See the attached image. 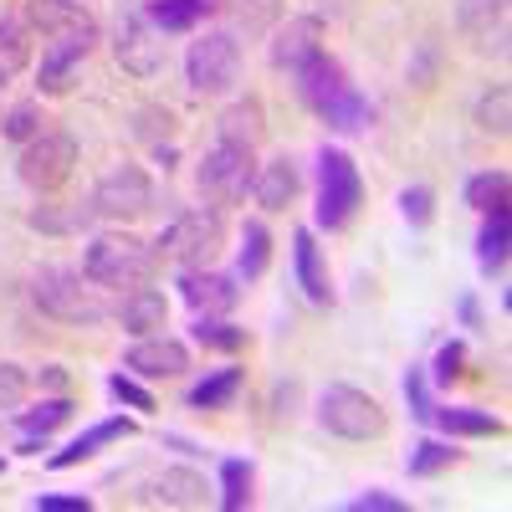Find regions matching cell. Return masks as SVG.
Masks as SVG:
<instances>
[{"mask_svg": "<svg viewBox=\"0 0 512 512\" xmlns=\"http://www.w3.org/2000/svg\"><path fill=\"white\" fill-rule=\"evenodd\" d=\"M292 77H297V98H303V103L333 128V134H359V128L369 123L364 93H354L349 72L338 67L328 52H318L313 62H303Z\"/></svg>", "mask_w": 512, "mask_h": 512, "instance_id": "6da1fadb", "label": "cell"}, {"mask_svg": "<svg viewBox=\"0 0 512 512\" xmlns=\"http://www.w3.org/2000/svg\"><path fill=\"white\" fill-rule=\"evenodd\" d=\"M103 292L108 287H98L82 267H41L36 282H31L36 308L57 323H77V328H93V323L113 318V303Z\"/></svg>", "mask_w": 512, "mask_h": 512, "instance_id": "7a4b0ae2", "label": "cell"}, {"mask_svg": "<svg viewBox=\"0 0 512 512\" xmlns=\"http://www.w3.org/2000/svg\"><path fill=\"white\" fill-rule=\"evenodd\" d=\"M82 272H88L98 287H113V292H134L144 282H154L159 272V251L128 231H108V236H93L88 251H82Z\"/></svg>", "mask_w": 512, "mask_h": 512, "instance_id": "3957f363", "label": "cell"}, {"mask_svg": "<svg viewBox=\"0 0 512 512\" xmlns=\"http://www.w3.org/2000/svg\"><path fill=\"white\" fill-rule=\"evenodd\" d=\"M226 246V210L221 205H190L185 216L169 221V231L154 241L159 256H175L185 272H205L216 267V256Z\"/></svg>", "mask_w": 512, "mask_h": 512, "instance_id": "277c9868", "label": "cell"}, {"mask_svg": "<svg viewBox=\"0 0 512 512\" xmlns=\"http://www.w3.org/2000/svg\"><path fill=\"white\" fill-rule=\"evenodd\" d=\"M364 205V180L359 164L344 149H323L318 154V226L323 231H344Z\"/></svg>", "mask_w": 512, "mask_h": 512, "instance_id": "5b68a950", "label": "cell"}, {"mask_svg": "<svg viewBox=\"0 0 512 512\" xmlns=\"http://www.w3.org/2000/svg\"><path fill=\"white\" fill-rule=\"evenodd\" d=\"M318 420L328 425L333 436L344 441H374L390 431V415H384V405L364 390H354V384H328L323 400H318Z\"/></svg>", "mask_w": 512, "mask_h": 512, "instance_id": "8992f818", "label": "cell"}, {"mask_svg": "<svg viewBox=\"0 0 512 512\" xmlns=\"http://www.w3.org/2000/svg\"><path fill=\"white\" fill-rule=\"evenodd\" d=\"M256 180V149H241V144H210L200 169H195V185L210 205H241L246 190Z\"/></svg>", "mask_w": 512, "mask_h": 512, "instance_id": "52a82bcc", "label": "cell"}, {"mask_svg": "<svg viewBox=\"0 0 512 512\" xmlns=\"http://www.w3.org/2000/svg\"><path fill=\"white\" fill-rule=\"evenodd\" d=\"M72 169H77V139L62 134V128H41L36 139H26L21 159H16V175L36 190V195H47V190H62L72 180Z\"/></svg>", "mask_w": 512, "mask_h": 512, "instance_id": "ba28073f", "label": "cell"}, {"mask_svg": "<svg viewBox=\"0 0 512 512\" xmlns=\"http://www.w3.org/2000/svg\"><path fill=\"white\" fill-rule=\"evenodd\" d=\"M185 77H190V93H200V98L231 93V82L241 77V41L231 31L200 36L195 47L185 52Z\"/></svg>", "mask_w": 512, "mask_h": 512, "instance_id": "9c48e42d", "label": "cell"}, {"mask_svg": "<svg viewBox=\"0 0 512 512\" xmlns=\"http://www.w3.org/2000/svg\"><path fill=\"white\" fill-rule=\"evenodd\" d=\"M149 205H154V180L139 164H113L93 190V216H108V221H139L149 216Z\"/></svg>", "mask_w": 512, "mask_h": 512, "instance_id": "30bf717a", "label": "cell"}, {"mask_svg": "<svg viewBox=\"0 0 512 512\" xmlns=\"http://www.w3.org/2000/svg\"><path fill=\"white\" fill-rule=\"evenodd\" d=\"M113 52H118V67H123V72L154 77V72H164V31L149 21V11H128V16L118 21Z\"/></svg>", "mask_w": 512, "mask_h": 512, "instance_id": "8fae6325", "label": "cell"}, {"mask_svg": "<svg viewBox=\"0 0 512 512\" xmlns=\"http://www.w3.org/2000/svg\"><path fill=\"white\" fill-rule=\"evenodd\" d=\"M21 16L47 41H88V47H98V21L82 0H26Z\"/></svg>", "mask_w": 512, "mask_h": 512, "instance_id": "7c38bea8", "label": "cell"}, {"mask_svg": "<svg viewBox=\"0 0 512 512\" xmlns=\"http://www.w3.org/2000/svg\"><path fill=\"white\" fill-rule=\"evenodd\" d=\"M123 369H134L144 379H180L190 369V349L180 344V338L149 333V338H139V344L123 354Z\"/></svg>", "mask_w": 512, "mask_h": 512, "instance_id": "4fadbf2b", "label": "cell"}, {"mask_svg": "<svg viewBox=\"0 0 512 512\" xmlns=\"http://www.w3.org/2000/svg\"><path fill=\"white\" fill-rule=\"evenodd\" d=\"M456 26H461V36H472L482 52H507V0H461Z\"/></svg>", "mask_w": 512, "mask_h": 512, "instance_id": "5bb4252c", "label": "cell"}, {"mask_svg": "<svg viewBox=\"0 0 512 512\" xmlns=\"http://www.w3.org/2000/svg\"><path fill=\"white\" fill-rule=\"evenodd\" d=\"M323 52V21L318 16H297L272 36V67L277 72H297L303 62H313Z\"/></svg>", "mask_w": 512, "mask_h": 512, "instance_id": "9a60e30c", "label": "cell"}, {"mask_svg": "<svg viewBox=\"0 0 512 512\" xmlns=\"http://www.w3.org/2000/svg\"><path fill=\"white\" fill-rule=\"evenodd\" d=\"M180 297L200 313V318H216V313H231L241 303V287L236 277H221V272H180Z\"/></svg>", "mask_w": 512, "mask_h": 512, "instance_id": "2e32d148", "label": "cell"}, {"mask_svg": "<svg viewBox=\"0 0 512 512\" xmlns=\"http://www.w3.org/2000/svg\"><path fill=\"white\" fill-rule=\"evenodd\" d=\"M93 47L88 41H47V52H41V72H36V88L47 98H67L72 82H77V67Z\"/></svg>", "mask_w": 512, "mask_h": 512, "instance_id": "e0dca14e", "label": "cell"}, {"mask_svg": "<svg viewBox=\"0 0 512 512\" xmlns=\"http://www.w3.org/2000/svg\"><path fill=\"white\" fill-rule=\"evenodd\" d=\"M262 134H267V108H262V98H236V103H226L221 108V118H216V144H241V149H256L262 144Z\"/></svg>", "mask_w": 512, "mask_h": 512, "instance_id": "ac0fdd59", "label": "cell"}, {"mask_svg": "<svg viewBox=\"0 0 512 512\" xmlns=\"http://www.w3.org/2000/svg\"><path fill=\"white\" fill-rule=\"evenodd\" d=\"M128 436H139V420H134V415H108V420H98V425H93V431H82L72 446H62V451L52 456V466H57V472H67V466L88 461V456H98L103 446L128 441Z\"/></svg>", "mask_w": 512, "mask_h": 512, "instance_id": "d6986e66", "label": "cell"}, {"mask_svg": "<svg viewBox=\"0 0 512 512\" xmlns=\"http://www.w3.org/2000/svg\"><path fill=\"white\" fill-rule=\"evenodd\" d=\"M297 190H303V175H297V164L287 154L256 164V180H251V195L262 210H287L297 200Z\"/></svg>", "mask_w": 512, "mask_h": 512, "instance_id": "ffe728a7", "label": "cell"}, {"mask_svg": "<svg viewBox=\"0 0 512 512\" xmlns=\"http://www.w3.org/2000/svg\"><path fill=\"white\" fill-rule=\"evenodd\" d=\"M113 318L123 323V333H134V338H149V333H159L164 328V318H169V303H164V292L159 287H134V292H123V303L113 308Z\"/></svg>", "mask_w": 512, "mask_h": 512, "instance_id": "44dd1931", "label": "cell"}, {"mask_svg": "<svg viewBox=\"0 0 512 512\" xmlns=\"http://www.w3.org/2000/svg\"><path fill=\"white\" fill-rule=\"evenodd\" d=\"M292 262H297V287L308 292V303L328 308L333 303V287H328V262H323V246L313 241V231H297L292 236Z\"/></svg>", "mask_w": 512, "mask_h": 512, "instance_id": "7402d4cb", "label": "cell"}, {"mask_svg": "<svg viewBox=\"0 0 512 512\" xmlns=\"http://www.w3.org/2000/svg\"><path fill=\"white\" fill-rule=\"evenodd\" d=\"M205 477L195 472V466H169V472H159L149 482V502L159 507H205Z\"/></svg>", "mask_w": 512, "mask_h": 512, "instance_id": "603a6c76", "label": "cell"}, {"mask_svg": "<svg viewBox=\"0 0 512 512\" xmlns=\"http://www.w3.org/2000/svg\"><path fill=\"white\" fill-rule=\"evenodd\" d=\"M144 11L159 31H195L200 21H210L221 11V0H149Z\"/></svg>", "mask_w": 512, "mask_h": 512, "instance_id": "cb8c5ba5", "label": "cell"}, {"mask_svg": "<svg viewBox=\"0 0 512 512\" xmlns=\"http://www.w3.org/2000/svg\"><path fill=\"white\" fill-rule=\"evenodd\" d=\"M431 420L441 425L446 436H472V441H482V436H502V420H497L492 410H477V405H436Z\"/></svg>", "mask_w": 512, "mask_h": 512, "instance_id": "d4e9b609", "label": "cell"}, {"mask_svg": "<svg viewBox=\"0 0 512 512\" xmlns=\"http://www.w3.org/2000/svg\"><path fill=\"white\" fill-rule=\"evenodd\" d=\"M26 67H31V26L26 16H6L0 21V88L11 77H21Z\"/></svg>", "mask_w": 512, "mask_h": 512, "instance_id": "484cf974", "label": "cell"}, {"mask_svg": "<svg viewBox=\"0 0 512 512\" xmlns=\"http://www.w3.org/2000/svg\"><path fill=\"white\" fill-rule=\"evenodd\" d=\"M241 384H246L241 369H216V374H205L195 390L185 395V405L190 410H231L236 395H241Z\"/></svg>", "mask_w": 512, "mask_h": 512, "instance_id": "4316f807", "label": "cell"}, {"mask_svg": "<svg viewBox=\"0 0 512 512\" xmlns=\"http://www.w3.org/2000/svg\"><path fill=\"white\" fill-rule=\"evenodd\" d=\"M267 262H272V236H267V226L262 221H246L241 226V262H236V277L241 282H256L267 272Z\"/></svg>", "mask_w": 512, "mask_h": 512, "instance_id": "83f0119b", "label": "cell"}, {"mask_svg": "<svg viewBox=\"0 0 512 512\" xmlns=\"http://www.w3.org/2000/svg\"><path fill=\"white\" fill-rule=\"evenodd\" d=\"M26 436H52L57 425H67L72 420V395H52V400H41V405H31V410H16L11 415Z\"/></svg>", "mask_w": 512, "mask_h": 512, "instance_id": "f1b7e54d", "label": "cell"}, {"mask_svg": "<svg viewBox=\"0 0 512 512\" xmlns=\"http://www.w3.org/2000/svg\"><path fill=\"white\" fill-rule=\"evenodd\" d=\"M507 236H512V226H507V210H487V226H482V236H477V256H482V272H502L507 267Z\"/></svg>", "mask_w": 512, "mask_h": 512, "instance_id": "f546056e", "label": "cell"}, {"mask_svg": "<svg viewBox=\"0 0 512 512\" xmlns=\"http://www.w3.org/2000/svg\"><path fill=\"white\" fill-rule=\"evenodd\" d=\"M466 205L472 210H507V175L502 169H487V175H472L466 180Z\"/></svg>", "mask_w": 512, "mask_h": 512, "instance_id": "4dcf8cb0", "label": "cell"}, {"mask_svg": "<svg viewBox=\"0 0 512 512\" xmlns=\"http://www.w3.org/2000/svg\"><path fill=\"white\" fill-rule=\"evenodd\" d=\"M246 502H251V461L231 456V461H221V507L241 512Z\"/></svg>", "mask_w": 512, "mask_h": 512, "instance_id": "1f68e13d", "label": "cell"}, {"mask_svg": "<svg viewBox=\"0 0 512 512\" xmlns=\"http://www.w3.org/2000/svg\"><path fill=\"white\" fill-rule=\"evenodd\" d=\"M456 461H461L456 446H446V441H420V446L410 451V477H441V472H451Z\"/></svg>", "mask_w": 512, "mask_h": 512, "instance_id": "d6a6232c", "label": "cell"}, {"mask_svg": "<svg viewBox=\"0 0 512 512\" xmlns=\"http://www.w3.org/2000/svg\"><path fill=\"white\" fill-rule=\"evenodd\" d=\"M477 123L487 128V134L507 139V128H512V93L502 88V82H497L492 93H482V103H477Z\"/></svg>", "mask_w": 512, "mask_h": 512, "instance_id": "836d02e7", "label": "cell"}, {"mask_svg": "<svg viewBox=\"0 0 512 512\" xmlns=\"http://www.w3.org/2000/svg\"><path fill=\"white\" fill-rule=\"evenodd\" d=\"M134 134L149 139V144H164L169 134H175V113L159 108V103H144V108L134 113Z\"/></svg>", "mask_w": 512, "mask_h": 512, "instance_id": "e575fe53", "label": "cell"}, {"mask_svg": "<svg viewBox=\"0 0 512 512\" xmlns=\"http://www.w3.org/2000/svg\"><path fill=\"white\" fill-rule=\"evenodd\" d=\"M195 338H200L205 349H226V354L246 349V328H231V323H216V318H200L195 323Z\"/></svg>", "mask_w": 512, "mask_h": 512, "instance_id": "d590c367", "label": "cell"}, {"mask_svg": "<svg viewBox=\"0 0 512 512\" xmlns=\"http://www.w3.org/2000/svg\"><path fill=\"white\" fill-rule=\"evenodd\" d=\"M0 134L16 139V144L36 139V134H41V108H36V103H16L6 118H0Z\"/></svg>", "mask_w": 512, "mask_h": 512, "instance_id": "8d00e7d4", "label": "cell"}, {"mask_svg": "<svg viewBox=\"0 0 512 512\" xmlns=\"http://www.w3.org/2000/svg\"><path fill=\"white\" fill-rule=\"evenodd\" d=\"M26 390H31V374L21 364H0V410L16 415L21 400H26Z\"/></svg>", "mask_w": 512, "mask_h": 512, "instance_id": "74e56055", "label": "cell"}, {"mask_svg": "<svg viewBox=\"0 0 512 512\" xmlns=\"http://www.w3.org/2000/svg\"><path fill=\"white\" fill-rule=\"evenodd\" d=\"M400 210H405L410 226H431V221H436V190H431V185H410V190L400 195Z\"/></svg>", "mask_w": 512, "mask_h": 512, "instance_id": "f35d334b", "label": "cell"}, {"mask_svg": "<svg viewBox=\"0 0 512 512\" xmlns=\"http://www.w3.org/2000/svg\"><path fill=\"white\" fill-rule=\"evenodd\" d=\"M108 395H113L118 405H128V410H154V395L144 390L139 379H128V374H113V379H108Z\"/></svg>", "mask_w": 512, "mask_h": 512, "instance_id": "ab89813d", "label": "cell"}, {"mask_svg": "<svg viewBox=\"0 0 512 512\" xmlns=\"http://www.w3.org/2000/svg\"><path fill=\"white\" fill-rule=\"evenodd\" d=\"M461 369H466V349L451 338V344H441V349H436L431 374H436V384H451V379H461Z\"/></svg>", "mask_w": 512, "mask_h": 512, "instance_id": "60d3db41", "label": "cell"}, {"mask_svg": "<svg viewBox=\"0 0 512 512\" xmlns=\"http://www.w3.org/2000/svg\"><path fill=\"white\" fill-rule=\"evenodd\" d=\"M405 400H410V415H415V420H431V410H436V405H431V384H425V374H420V369H410V374H405Z\"/></svg>", "mask_w": 512, "mask_h": 512, "instance_id": "b9f144b4", "label": "cell"}, {"mask_svg": "<svg viewBox=\"0 0 512 512\" xmlns=\"http://www.w3.org/2000/svg\"><path fill=\"white\" fill-rule=\"evenodd\" d=\"M31 507H36V512H93V502L77 497V492H41Z\"/></svg>", "mask_w": 512, "mask_h": 512, "instance_id": "7bdbcfd3", "label": "cell"}, {"mask_svg": "<svg viewBox=\"0 0 512 512\" xmlns=\"http://www.w3.org/2000/svg\"><path fill=\"white\" fill-rule=\"evenodd\" d=\"M349 512H405V502L390 497V492H364V497L349 502Z\"/></svg>", "mask_w": 512, "mask_h": 512, "instance_id": "ee69618b", "label": "cell"}, {"mask_svg": "<svg viewBox=\"0 0 512 512\" xmlns=\"http://www.w3.org/2000/svg\"><path fill=\"white\" fill-rule=\"evenodd\" d=\"M36 384H41V390H52V395H67V384H72V379H67L62 364H47V369L36 374Z\"/></svg>", "mask_w": 512, "mask_h": 512, "instance_id": "f6af8a7d", "label": "cell"}, {"mask_svg": "<svg viewBox=\"0 0 512 512\" xmlns=\"http://www.w3.org/2000/svg\"><path fill=\"white\" fill-rule=\"evenodd\" d=\"M461 323H466V328H477V323H482V308H477V297H461Z\"/></svg>", "mask_w": 512, "mask_h": 512, "instance_id": "bcb514c9", "label": "cell"}, {"mask_svg": "<svg viewBox=\"0 0 512 512\" xmlns=\"http://www.w3.org/2000/svg\"><path fill=\"white\" fill-rule=\"evenodd\" d=\"M154 159H159V164H164V169H169V164H175V159H180V154H175V144H154Z\"/></svg>", "mask_w": 512, "mask_h": 512, "instance_id": "7dc6e473", "label": "cell"}, {"mask_svg": "<svg viewBox=\"0 0 512 512\" xmlns=\"http://www.w3.org/2000/svg\"><path fill=\"white\" fill-rule=\"evenodd\" d=\"M0 477H6V461H0Z\"/></svg>", "mask_w": 512, "mask_h": 512, "instance_id": "c3c4849f", "label": "cell"}]
</instances>
